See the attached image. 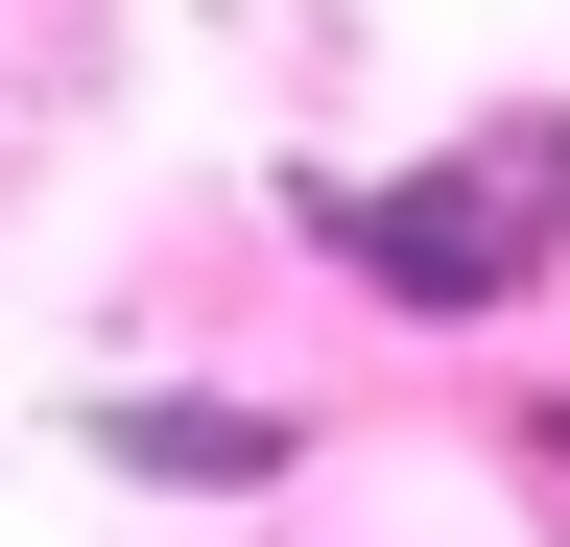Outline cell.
<instances>
[{"mask_svg":"<svg viewBox=\"0 0 570 547\" xmlns=\"http://www.w3.org/2000/svg\"><path fill=\"white\" fill-rule=\"evenodd\" d=\"M119 476H167V500H262V476H309V404H214V381H119L96 404Z\"/></svg>","mask_w":570,"mask_h":547,"instance_id":"2","label":"cell"},{"mask_svg":"<svg viewBox=\"0 0 570 547\" xmlns=\"http://www.w3.org/2000/svg\"><path fill=\"white\" fill-rule=\"evenodd\" d=\"M285 238L356 262V310H404V333H499L570 262V119L523 96L475 144H428V167H285Z\"/></svg>","mask_w":570,"mask_h":547,"instance_id":"1","label":"cell"}]
</instances>
